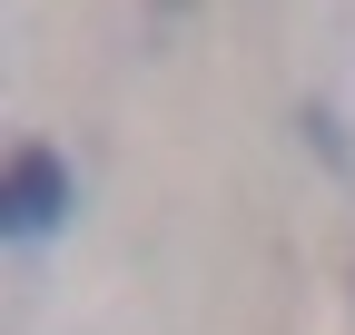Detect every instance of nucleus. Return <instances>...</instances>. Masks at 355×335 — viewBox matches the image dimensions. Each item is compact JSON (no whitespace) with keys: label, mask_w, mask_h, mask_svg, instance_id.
I'll return each mask as SVG.
<instances>
[{"label":"nucleus","mask_w":355,"mask_h":335,"mask_svg":"<svg viewBox=\"0 0 355 335\" xmlns=\"http://www.w3.org/2000/svg\"><path fill=\"white\" fill-rule=\"evenodd\" d=\"M158 10H188V0H158Z\"/></svg>","instance_id":"obj_2"},{"label":"nucleus","mask_w":355,"mask_h":335,"mask_svg":"<svg viewBox=\"0 0 355 335\" xmlns=\"http://www.w3.org/2000/svg\"><path fill=\"white\" fill-rule=\"evenodd\" d=\"M69 207H79V178L60 168V148L30 138L10 158V188H0V237H10V246H40V237L69 227Z\"/></svg>","instance_id":"obj_1"}]
</instances>
